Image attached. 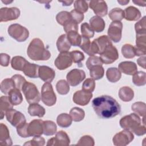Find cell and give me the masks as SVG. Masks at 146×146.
Listing matches in <instances>:
<instances>
[{"instance_id": "cell-11", "label": "cell", "mask_w": 146, "mask_h": 146, "mask_svg": "<svg viewBox=\"0 0 146 146\" xmlns=\"http://www.w3.org/2000/svg\"><path fill=\"white\" fill-rule=\"evenodd\" d=\"M85 78V72L82 70L77 68L71 70L66 76L68 83L72 87H75L79 84Z\"/></svg>"}, {"instance_id": "cell-43", "label": "cell", "mask_w": 146, "mask_h": 146, "mask_svg": "<svg viewBox=\"0 0 146 146\" xmlns=\"http://www.w3.org/2000/svg\"><path fill=\"white\" fill-rule=\"evenodd\" d=\"M131 109L136 114H138L140 116L145 117L146 109L145 103L141 102H135L132 104Z\"/></svg>"}, {"instance_id": "cell-32", "label": "cell", "mask_w": 146, "mask_h": 146, "mask_svg": "<svg viewBox=\"0 0 146 146\" xmlns=\"http://www.w3.org/2000/svg\"><path fill=\"white\" fill-rule=\"evenodd\" d=\"M90 76L94 80L102 79L104 74V70L102 65H95L92 66L89 69Z\"/></svg>"}, {"instance_id": "cell-6", "label": "cell", "mask_w": 146, "mask_h": 146, "mask_svg": "<svg viewBox=\"0 0 146 146\" xmlns=\"http://www.w3.org/2000/svg\"><path fill=\"white\" fill-rule=\"evenodd\" d=\"M41 99L47 106H52L56 103V96L50 83L46 82L43 84L41 90Z\"/></svg>"}, {"instance_id": "cell-50", "label": "cell", "mask_w": 146, "mask_h": 146, "mask_svg": "<svg viewBox=\"0 0 146 146\" xmlns=\"http://www.w3.org/2000/svg\"><path fill=\"white\" fill-rule=\"evenodd\" d=\"M11 79L14 81L15 87L20 90H22V88L23 84L25 83V82H26V80L25 79V78L22 76L21 75L15 74L11 77Z\"/></svg>"}, {"instance_id": "cell-47", "label": "cell", "mask_w": 146, "mask_h": 146, "mask_svg": "<svg viewBox=\"0 0 146 146\" xmlns=\"http://www.w3.org/2000/svg\"><path fill=\"white\" fill-rule=\"evenodd\" d=\"M95 88V80L92 78H88L84 80L82 84V90L87 92L92 93Z\"/></svg>"}, {"instance_id": "cell-19", "label": "cell", "mask_w": 146, "mask_h": 146, "mask_svg": "<svg viewBox=\"0 0 146 146\" xmlns=\"http://www.w3.org/2000/svg\"><path fill=\"white\" fill-rule=\"evenodd\" d=\"M39 78L45 82H51L55 76V71L46 66H39L38 70Z\"/></svg>"}, {"instance_id": "cell-24", "label": "cell", "mask_w": 146, "mask_h": 146, "mask_svg": "<svg viewBox=\"0 0 146 146\" xmlns=\"http://www.w3.org/2000/svg\"><path fill=\"white\" fill-rule=\"evenodd\" d=\"M39 66L34 63L27 62L23 70L26 76L31 78H36L38 76V70Z\"/></svg>"}, {"instance_id": "cell-31", "label": "cell", "mask_w": 146, "mask_h": 146, "mask_svg": "<svg viewBox=\"0 0 146 146\" xmlns=\"http://www.w3.org/2000/svg\"><path fill=\"white\" fill-rule=\"evenodd\" d=\"M13 105L11 103L9 97L2 96L0 98V110H1V119H3L6 112L13 108Z\"/></svg>"}, {"instance_id": "cell-13", "label": "cell", "mask_w": 146, "mask_h": 146, "mask_svg": "<svg viewBox=\"0 0 146 146\" xmlns=\"http://www.w3.org/2000/svg\"><path fill=\"white\" fill-rule=\"evenodd\" d=\"M72 59L69 52H60L54 62L55 66L59 70H65L72 64Z\"/></svg>"}, {"instance_id": "cell-7", "label": "cell", "mask_w": 146, "mask_h": 146, "mask_svg": "<svg viewBox=\"0 0 146 146\" xmlns=\"http://www.w3.org/2000/svg\"><path fill=\"white\" fill-rule=\"evenodd\" d=\"M100 58L103 63L106 64H111L119 58L117 50L112 44H110L100 54Z\"/></svg>"}, {"instance_id": "cell-54", "label": "cell", "mask_w": 146, "mask_h": 146, "mask_svg": "<svg viewBox=\"0 0 146 146\" xmlns=\"http://www.w3.org/2000/svg\"><path fill=\"white\" fill-rule=\"evenodd\" d=\"M64 31L67 33L71 31H78V25L72 18L63 26Z\"/></svg>"}, {"instance_id": "cell-52", "label": "cell", "mask_w": 146, "mask_h": 146, "mask_svg": "<svg viewBox=\"0 0 146 146\" xmlns=\"http://www.w3.org/2000/svg\"><path fill=\"white\" fill-rule=\"evenodd\" d=\"M86 64L87 67L89 69L92 66H94L95 65H98V64L102 65L103 62L100 57L94 55V56H91L88 58L87 60L86 61Z\"/></svg>"}, {"instance_id": "cell-22", "label": "cell", "mask_w": 146, "mask_h": 146, "mask_svg": "<svg viewBox=\"0 0 146 146\" xmlns=\"http://www.w3.org/2000/svg\"><path fill=\"white\" fill-rule=\"evenodd\" d=\"M124 18L129 21H136L139 20L141 17L140 10L134 6H128L124 10Z\"/></svg>"}, {"instance_id": "cell-56", "label": "cell", "mask_w": 146, "mask_h": 146, "mask_svg": "<svg viewBox=\"0 0 146 146\" xmlns=\"http://www.w3.org/2000/svg\"><path fill=\"white\" fill-rule=\"evenodd\" d=\"M70 13L71 14V18L78 24L81 23L84 19V14L75 9L71 10Z\"/></svg>"}, {"instance_id": "cell-59", "label": "cell", "mask_w": 146, "mask_h": 146, "mask_svg": "<svg viewBox=\"0 0 146 146\" xmlns=\"http://www.w3.org/2000/svg\"><path fill=\"white\" fill-rule=\"evenodd\" d=\"M137 64L141 67H143L144 69H145V56H143L140 57L137 60Z\"/></svg>"}, {"instance_id": "cell-42", "label": "cell", "mask_w": 146, "mask_h": 146, "mask_svg": "<svg viewBox=\"0 0 146 146\" xmlns=\"http://www.w3.org/2000/svg\"><path fill=\"white\" fill-rule=\"evenodd\" d=\"M121 53L125 58L131 59L135 57V52L134 46L130 44H125L121 47Z\"/></svg>"}, {"instance_id": "cell-30", "label": "cell", "mask_w": 146, "mask_h": 146, "mask_svg": "<svg viewBox=\"0 0 146 146\" xmlns=\"http://www.w3.org/2000/svg\"><path fill=\"white\" fill-rule=\"evenodd\" d=\"M121 76V72L116 67H110L106 71V77L108 80L111 83L117 82L120 79Z\"/></svg>"}, {"instance_id": "cell-63", "label": "cell", "mask_w": 146, "mask_h": 146, "mask_svg": "<svg viewBox=\"0 0 146 146\" xmlns=\"http://www.w3.org/2000/svg\"><path fill=\"white\" fill-rule=\"evenodd\" d=\"M2 2H3V3H4L5 4H6V5H8L9 3H11V2H13V1H8V0H6V1H2Z\"/></svg>"}, {"instance_id": "cell-10", "label": "cell", "mask_w": 146, "mask_h": 146, "mask_svg": "<svg viewBox=\"0 0 146 146\" xmlns=\"http://www.w3.org/2000/svg\"><path fill=\"white\" fill-rule=\"evenodd\" d=\"M123 23L120 21H113L108 29V36L111 40L115 43L119 42L121 38Z\"/></svg>"}, {"instance_id": "cell-5", "label": "cell", "mask_w": 146, "mask_h": 146, "mask_svg": "<svg viewBox=\"0 0 146 146\" xmlns=\"http://www.w3.org/2000/svg\"><path fill=\"white\" fill-rule=\"evenodd\" d=\"M9 35L17 42H25L29 36V30L24 26L18 24L14 23L10 25L7 29Z\"/></svg>"}, {"instance_id": "cell-1", "label": "cell", "mask_w": 146, "mask_h": 146, "mask_svg": "<svg viewBox=\"0 0 146 146\" xmlns=\"http://www.w3.org/2000/svg\"><path fill=\"white\" fill-rule=\"evenodd\" d=\"M92 106L96 114L102 119L114 117L121 112L119 103L108 95H102L94 98L92 101Z\"/></svg>"}, {"instance_id": "cell-60", "label": "cell", "mask_w": 146, "mask_h": 146, "mask_svg": "<svg viewBox=\"0 0 146 146\" xmlns=\"http://www.w3.org/2000/svg\"><path fill=\"white\" fill-rule=\"evenodd\" d=\"M59 2H62L63 3V6H70L72 3H73V1H59Z\"/></svg>"}, {"instance_id": "cell-57", "label": "cell", "mask_w": 146, "mask_h": 146, "mask_svg": "<svg viewBox=\"0 0 146 146\" xmlns=\"http://www.w3.org/2000/svg\"><path fill=\"white\" fill-rule=\"evenodd\" d=\"M82 42H81V43H80L79 47L84 52H85L87 54L88 51V49L90 48V46L91 44V42H90V39L88 38L82 37Z\"/></svg>"}, {"instance_id": "cell-44", "label": "cell", "mask_w": 146, "mask_h": 146, "mask_svg": "<svg viewBox=\"0 0 146 146\" xmlns=\"http://www.w3.org/2000/svg\"><path fill=\"white\" fill-rule=\"evenodd\" d=\"M56 19L59 24L63 26L64 24L71 19V16L70 13L68 11H62L57 14Z\"/></svg>"}, {"instance_id": "cell-8", "label": "cell", "mask_w": 146, "mask_h": 146, "mask_svg": "<svg viewBox=\"0 0 146 146\" xmlns=\"http://www.w3.org/2000/svg\"><path fill=\"white\" fill-rule=\"evenodd\" d=\"M134 139V135L129 130L124 129L117 133L112 139L113 144L116 146H125L129 144Z\"/></svg>"}, {"instance_id": "cell-4", "label": "cell", "mask_w": 146, "mask_h": 146, "mask_svg": "<svg viewBox=\"0 0 146 146\" xmlns=\"http://www.w3.org/2000/svg\"><path fill=\"white\" fill-rule=\"evenodd\" d=\"M22 91L28 103L34 104L40 102V94L34 84L29 82H25L22 88Z\"/></svg>"}, {"instance_id": "cell-35", "label": "cell", "mask_w": 146, "mask_h": 146, "mask_svg": "<svg viewBox=\"0 0 146 146\" xmlns=\"http://www.w3.org/2000/svg\"><path fill=\"white\" fill-rule=\"evenodd\" d=\"M57 127L56 124L51 120L43 121V134L46 136H52L56 133Z\"/></svg>"}, {"instance_id": "cell-18", "label": "cell", "mask_w": 146, "mask_h": 146, "mask_svg": "<svg viewBox=\"0 0 146 146\" xmlns=\"http://www.w3.org/2000/svg\"><path fill=\"white\" fill-rule=\"evenodd\" d=\"M146 34H136L135 56H144L146 54Z\"/></svg>"}, {"instance_id": "cell-3", "label": "cell", "mask_w": 146, "mask_h": 146, "mask_svg": "<svg viewBox=\"0 0 146 146\" xmlns=\"http://www.w3.org/2000/svg\"><path fill=\"white\" fill-rule=\"evenodd\" d=\"M27 54L33 60H47L51 56V53L44 47V43L39 38H34L31 41Z\"/></svg>"}, {"instance_id": "cell-45", "label": "cell", "mask_w": 146, "mask_h": 146, "mask_svg": "<svg viewBox=\"0 0 146 146\" xmlns=\"http://www.w3.org/2000/svg\"><path fill=\"white\" fill-rule=\"evenodd\" d=\"M80 30L82 37L90 39L94 36V31L87 22H84L82 24Z\"/></svg>"}, {"instance_id": "cell-26", "label": "cell", "mask_w": 146, "mask_h": 146, "mask_svg": "<svg viewBox=\"0 0 146 146\" xmlns=\"http://www.w3.org/2000/svg\"><path fill=\"white\" fill-rule=\"evenodd\" d=\"M71 44L69 42L67 35L62 34L58 39L56 41V47L58 50L60 52H68L71 48Z\"/></svg>"}, {"instance_id": "cell-14", "label": "cell", "mask_w": 146, "mask_h": 146, "mask_svg": "<svg viewBox=\"0 0 146 146\" xmlns=\"http://www.w3.org/2000/svg\"><path fill=\"white\" fill-rule=\"evenodd\" d=\"M70 143V140L67 133L63 131H59L56 133L54 137H52L47 141L46 145L67 146Z\"/></svg>"}, {"instance_id": "cell-36", "label": "cell", "mask_w": 146, "mask_h": 146, "mask_svg": "<svg viewBox=\"0 0 146 146\" xmlns=\"http://www.w3.org/2000/svg\"><path fill=\"white\" fill-rule=\"evenodd\" d=\"M67 39L71 45L79 46L82 42V36L76 31H71L67 33Z\"/></svg>"}, {"instance_id": "cell-39", "label": "cell", "mask_w": 146, "mask_h": 146, "mask_svg": "<svg viewBox=\"0 0 146 146\" xmlns=\"http://www.w3.org/2000/svg\"><path fill=\"white\" fill-rule=\"evenodd\" d=\"M110 18L113 21H121L124 17V11L120 8H113L108 13Z\"/></svg>"}, {"instance_id": "cell-15", "label": "cell", "mask_w": 146, "mask_h": 146, "mask_svg": "<svg viewBox=\"0 0 146 146\" xmlns=\"http://www.w3.org/2000/svg\"><path fill=\"white\" fill-rule=\"evenodd\" d=\"M29 136H40L43 133V121L41 119H35L31 121L27 127Z\"/></svg>"}, {"instance_id": "cell-40", "label": "cell", "mask_w": 146, "mask_h": 146, "mask_svg": "<svg viewBox=\"0 0 146 146\" xmlns=\"http://www.w3.org/2000/svg\"><path fill=\"white\" fill-rule=\"evenodd\" d=\"M15 87L13 80L11 78H7L3 80L1 83V91L2 93L7 95L9 92Z\"/></svg>"}, {"instance_id": "cell-17", "label": "cell", "mask_w": 146, "mask_h": 146, "mask_svg": "<svg viewBox=\"0 0 146 146\" xmlns=\"http://www.w3.org/2000/svg\"><path fill=\"white\" fill-rule=\"evenodd\" d=\"M92 98V93L87 92L83 90H79L74 94L72 100L75 104L82 106H84L89 103Z\"/></svg>"}, {"instance_id": "cell-51", "label": "cell", "mask_w": 146, "mask_h": 146, "mask_svg": "<svg viewBox=\"0 0 146 146\" xmlns=\"http://www.w3.org/2000/svg\"><path fill=\"white\" fill-rule=\"evenodd\" d=\"M74 8L76 11L83 13L88 10V4L85 1H75L74 2Z\"/></svg>"}, {"instance_id": "cell-20", "label": "cell", "mask_w": 146, "mask_h": 146, "mask_svg": "<svg viewBox=\"0 0 146 146\" xmlns=\"http://www.w3.org/2000/svg\"><path fill=\"white\" fill-rule=\"evenodd\" d=\"M120 71L128 75H133L137 71V67L135 63L131 61H124L118 65Z\"/></svg>"}, {"instance_id": "cell-25", "label": "cell", "mask_w": 146, "mask_h": 146, "mask_svg": "<svg viewBox=\"0 0 146 146\" xmlns=\"http://www.w3.org/2000/svg\"><path fill=\"white\" fill-rule=\"evenodd\" d=\"M118 95L122 101L128 102L133 99L134 97V92L129 87L124 86L119 89Z\"/></svg>"}, {"instance_id": "cell-55", "label": "cell", "mask_w": 146, "mask_h": 146, "mask_svg": "<svg viewBox=\"0 0 146 146\" xmlns=\"http://www.w3.org/2000/svg\"><path fill=\"white\" fill-rule=\"evenodd\" d=\"M28 124V123H25L17 127V132L19 136L24 138L30 137L27 132Z\"/></svg>"}, {"instance_id": "cell-34", "label": "cell", "mask_w": 146, "mask_h": 146, "mask_svg": "<svg viewBox=\"0 0 146 146\" xmlns=\"http://www.w3.org/2000/svg\"><path fill=\"white\" fill-rule=\"evenodd\" d=\"M99 50L100 54L110 44H112L110 39L107 35H102L98 38L94 39Z\"/></svg>"}, {"instance_id": "cell-61", "label": "cell", "mask_w": 146, "mask_h": 146, "mask_svg": "<svg viewBox=\"0 0 146 146\" xmlns=\"http://www.w3.org/2000/svg\"><path fill=\"white\" fill-rule=\"evenodd\" d=\"M134 3L137 5L140 6H145V2L141 1H132Z\"/></svg>"}, {"instance_id": "cell-33", "label": "cell", "mask_w": 146, "mask_h": 146, "mask_svg": "<svg viewBox=\"0 0 146 146\" xmlns=\"http://www.w3.org/2000/svg\"><path fill=\"white\" fill-rule=\"evenodd\" d=\"M72 119L71 116L66 113H62L59 115L56 118L58 125L62 128H68L72 124Z\"/></svg>"}, {"instance_id": "cell-58", "label": "cell", "mask_w": 146, "mask_h": 146, "mask_svg": "<svg viewBox=\"0 0 146 146\" xmlns=\"http://www.w3.org/2000/svg\"><path fill=\"white\" fill-rule=\"evenodd\" d=\"M10 57L9 55L5 53H1L0 55V63L2 66L7 67L9 64Z\"/></svg>"}, {"instance_id": "cell-38", "label": "cell", "mask_w": 146, "mask_h": 146, "mask_svg": "<svg viewBox=\"0 0 146 146\" xmlns=\"http://www.w3.org/2000/svg\"><path fill=\"white\" fill-rule=\"evenodd\" d=\"M132 82L137 86H144L146 83V75L144 71H137L133 75Z\"/></svg>"}, {"instance_id": "cell-29", "label": "cell", "mask_w": 146, "mask_h": 146, "mask_svg": "<svg viewBox=\"0 0 146 146\" xmlns=\"http://www.w3.org/2000/svg\"><path fill=\"white\" fill-rule=\"evenodd\" d=\"M28 62L26 59L21 56H14L11 60L12 68L17 71H23L26 63Z\"/></svg>"}, {"instance_id": "cell-41", "label": "cell", "mask_w": 146, "mask_h": 146, "mask_svg": "<svg viewBox=\"0 0 146 146\" xmlns=\"http://www.w3.org/2000/svg\"><path fill=\"white\" fill-rule=\"evenodd\" d=\"M56 90L60 95H66L70 91L69 84L64 79L59 80L56 84Z\"/></svg>"}, {"instance_id": "cell-46", "label": "cell", "mask_w": 146, "mask_h": 146, "mask_svg": "<svg viewBox=\"0 0 146 146\" xmlns=\"http://www.w3.org/2000/svg\"><path fill=\"white\" fill-rule=\"evenodd\" d=\"M146 17H143L135 25L136 34H146Z\"/></svg>"}, {"instance_id": "cell-2", "label": "cell", "mask_w": 146, "mask_h": 146, "mask_svg": "<svg viewBox=\"0 0 146 146\" xmlns=\"http://www.w3.org/2000/svg\"><path fill=\"white\" fill-rule=\"evenodd\" d=\"M120 127L134 133L137 136L144 135L146 132L145 124H141L140 117L136 113H132L121 118L119 121Z\"/></svg>"}, {"instance_id": "cell-21", "label": "cell", "mask_w": 146, "mask_h": 146, "mask_svg": "<svg viewBox=\"0 0 146 146\" xmlns=\"http://www.w3.org/2000/svg\"><path fill=\"white\" fill-rule=\"evenodd\" d=\"M0 144L7 146H10L13 144L9 129L3 123L0 124Z\"/></svg>"}, {"instance_id": "cell-37", "label": "cell", "mask_w": 146, "mask_h": 146, "mask_svg": "<svg viewBox=\"0 0 146 146\" xmlns=\"http://www.w3.org/2000/svg\"><path fill=\"white\" fill-rule=\"evenodd\" d=\"M70 115L73 121L78 122L82 121L84 119L85 116V112L82 108L75 107H73L70 110Z\"/></svg>"}, {"instance_id": "cell-27", "label": "cell", "mask_w": 146, "mask_h": 146, "mask_svg": "<svg viewBox=\"0 0 146 146\" xmlns=\"http://www.w3.org/2000/svg\"><path fill=\"white\" fill-rule=\"evenodd\" d=\"M8 97L11 103L13 106L19 105L23 101V97L20 91V90L17 88H13L9 92L8 94Z\"/></svg>"}, {"instance_id": "cell-62", "label": "cell", "mask_w": 146, "mask_h": 146, "mask_svg": "<svg viewBox=\"0 0 146 146\" xmlns=\"http://www.w3.org/2000/svg\"><path fill=\"white\" fill-rule=\"evenodd\" d=\"M129 2V1H126V0H124V1H123V0H120V1H117V2L119 3H120L121 5H127V3H128Z\"/></svg>"}, {"instance_id": "cell-23", "label": "cell", "mask_w": 146, "mask_h": 146, "mask_svg": "<svg viewBox=\"0 0 146 146\" xmlns=\"http://www.w3.org/2000/svg\"><path fill=\"white\" fill-rule=\"evenodd\" d=\"M90 27L96 33L102 32L105 28V22L103 18L98 16H94L90 19Z\"/></svg>"}, {"instance_id": "cell-16", "label": "cell", "mask_w": 146, "mask_h": 146, "mask_svg": "<svg viewBox=\"0 0 146 146\" xmlns=\"http://www.w3.org/2000/svg\"><path fill=\"white\" fill-rule=\"evenodd\" d=\"M89 6L98 17H104L107 14L108 7L104 1H91L89 2Z\"/></svg>"}, {"instance_id": "cell-49", "label": "cell", "mask_w": 146, "mask_h": 146, "mask_svg": "<svg viewBox=\"0 0 146 146\" xmlns=\"http://www.w3.org/2000/svg\"><path fill=\"white\" fill-rule=\"evenodd\" d=\"M78 145L85 146H94L95 142L94 139L90 135H84L82 136L76 144Z\"/></svg>"}, {"instance_id": "cell-53", "label": "cell", "mask_w": 146, "mask_h": 146, "mask_svg": "<svg viewBox=\"0 0 146 146\" xmlns=\"http://www.w3.org/2000/svg\"><path fill=\"white\" fill-rule=\"evenodd\" d=\"M72 62L76 63H80L84 59V55L83 53L78 50H75L70 52Z\"/></svg>"}, {"instance_id": "cell-28", "label": "cell", "mask_w": 146, "mask_h": 146, "mask_svg": "<svg viewBox=\"0 0 146 146\" xmlns=\"http://www.w3.org/2000/svg\"><path fill=\"white\" fill-rule=\"evenodd\" d=\"M28 112L31 116H38L39 117H42L45 113L46 111L44 107L38 103L30 104L28 107Z\"/></svg>"}, {"instance_id": "cell-12", "label": "cell", "mask_w": 146, "mask_h": 146, "mask_svg": "<svg viewBox=\"0 0 146 146\" xmlns=\"http://www.w3.org/2000/svg\"><path fill=\"white\" fill-rule=\"evenodd\" d=\"M20 10L15 7H2L0 10V21L7 22L18 19L20 15Z\"/></svg>"}, {"instance_id": "cell-9", "label": "cell", "mask_w": 146, "mask_h": 146, "mask_svg": "<svg viewBox=\"0 0 146 146\" xmlns=\"http://www.w3.org/2000/svg\"><path fill=\"white\" fill-rule=\"evenodd\" d=\"M5 115L7 120L16 128L26 123L25 115L21 112L13 108L8 110L6 112Z\"/></svg>"}, {"instance_id": "cell-48", "label": "cell", "mask_w": 146, "mask_h": 146, "mask_svg": "<svg viewBox=\"0 0 146 146\" xmlns=\"http://www.w3.org/2000/svg\"><path fill=\"white\" fill-rule=\"evenodd\" d=\"M45 144V140L40 136H34L33 139L24 144V145L43 146Z\"/></svg>"}]
</instances>
